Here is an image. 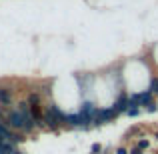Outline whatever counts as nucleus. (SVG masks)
Instances as JSON below:
<instances>
[{
  "label": "nucleus",
  "instance_id": "nucleus-2",
  "mask_svg": "<svg viewBox=\"0 0 158 154\" xmlns=\"http://www.w3.org/2000/svg\"><path fill=\"white\" fill-rule=\"evenodd\" d=\"M4 122H6L8 126L12 128V130H16V132H24L26 136H32V134L36 132L34 128L28 126V122H26V118H24V114L14 106V104H12V108H8V110H6Z\"/></svg>",
  "mask_w": 158,
  "mask_h": 154
},
{
  "label": "nucleus",
  "instance_id": "nucleus-11",
  "mask_svg": "<svg viewBox=\"0 0 158 154\" xmlns=\"http://www.w3.org/2000/svg\"><path fill=\"white\" fill-rule=\"evenodd\" d=\"M102 152H104V146H102V144L94 142L92 146H90V154H102Z\"/></svg>",
  "mask_w": 158,
  "mask_h": 154
},
{
  "label": "nucleus",
  "instance_id": "nucleus-1",
  "mask_svg": "<svg viewBox=\"0 0 158 154\" xmlns=\"http://www.w3.org/2000/svg\"><path fill=\"white\" fill-rule=\"evenodd\" d=\"M64 116H66V110L56 100L44 102V126H46L48 132L58 134L64 128Z\"/></svg>",
  "mask_w": 158,
  "mask_h": 154
},
{
  "label": "nucleus",
  "instance_id": "nucleus-5",
  "mask_svg": "<svg viewBox=\"0 0 158 154\" xmlns=\"http://www.w3.org/2000/svg\"><path fill=\"white\" fill-rule=\"evenodd\" d=\"M14 102V88L8 84H0V108L8 110V108H12Z\"/></svg>",
  "mask_w": 158,
  "mask_h": 154
},
{
  "label": "nucleus",
  "instance_id": "nucleus-6",
  "mask_svg": "<svg viewBox=\"0 0 158 154\" xmlns=\"http://www.w3.org/2000/svg\"><path fill=\"white\" fill-rule=\"evenodd\" d=\"M24 98H26V102L30 104V106H40V104H44V102H46L38 86H36V88H30V90L26 92V96H24Z\"/></svg>",
  "mask_w": 158,
  "mask_h": 154
},
{
  "label": "nucleus",
  "instance_id": "nucleus-10",
  "mask_svg": "<svg viewBox=\"0 0 158 154\" xmlns=\"http://www.w3.org/2000/svg\"><path fill=\"white\" fill-rule=\"evenodd\" d=\"M142 108H140V106H128V110H126V116H128V118H138V116L140 114H142Z\"/></svg>",
  "mask_w": 158,
  "mask_h": 154
},
{
  "label": "nucleus",
  "instance_id": "nucleus-4",
  "mask_svg": "<svg viewBox=\"0 0 158 154\" xmlns=\"http://www.w3.org/2000/svg\"><path fill=\"white\" fill-rule=\"evenodd\" d=\"M118 116L120 114L114 110L112 104H108V106H98L96 114H94V120H92V128H100V126H106V124H112Z\"/></svg>",
  "mask_w": 158,
  "mask_h": 154
},
{
  "label": "nucleus",
  "instance_id": "nucleus-16",
  "mask_svg": "<svg viewBox=\"0 0 158 154\" xmlns=\"http://www.w3.org/2000/svg\"><path fill=\"white\" fill-rule=\"evenodd\" d=\"M4 116H6V110H2V108H0V122H4Z\"/></svg>",
  "mask_w": 158,
  "mask_h": 154
},
{
  "label": "nucleus",
  "instance_id": "nucleus-17",
  "mask_svg": "<svg viewBox=\"0 0 158 154\" xmlns=\"http://www.w3.org/2000/svg\"><path fill=\"white\" fill-rule=\"evenodd\" d=\"M154 140L158 142V130H154Z\"/></svg>",
  "mask_w": 158,
  "mask_h": 154
},
{
  "label": "nucleus",
  "instance_id": "nucleus-13",
  "mask_svg": "<svg viewBox=\"0 0 158 154\" xmlns=\"http://www.w3.org/2000/svg\"><path fill=\"white\" fill-rule=\"evenodd\" d=\"M114 154H130V148H128L126 144H120V146L114 148Z\"/></svg>",
  "mask_w": 158,
  "mask_h": 154
},
{
  "label": "nucleus",
  "instance_id": "nucleus-12",
  "mask_svg": "<svg viewBox=\"0 0 158 154\" xmlns=\"http://www.w3.org/2000/svg\"><path fill=\"white\" fill-rule=\"evenodd\" d=\"M144 112H148V114H154V112H158V100L154 102H150L146 108H144Z\"/></svg>",
  "mask_w": 158,
  "mask_h": 154
},
{
  "label": "nucleus",
  "instance_id": "nucleus-14",
  "mask_svg": "<svg viewBox=\"0 0 158 154\" xmlns=\"http://www.w3.org/2000/svg\"><path fill=\"white\" fill-rule=\"evenodd\" d=\"M130 154H144V150H140L136 144H132V146H130Z\"/></svg>",
  "mask_w": 158,
  "mask_h": 154
},
{
  "label": "nucleus",
  "instance_id": "nucleus-7",
  "mask_svg": "<svg viewBox=\"0 0 158 154\" xmlns=\"http://www.w3.org/2000/svg\"><path fill=\"white\" fill-rule=\"evenodd\" d=\"M110 104L114 106V110L118 112V114H126V110H128V92L118 94V96H116Z\"/></svg>",
  "mask_w": 158,
  "mask_h": 154
},
{
  "label": "nucleus",
  "instance_id": "nucleus-9",
  "mask_svg": "<svg viewBox=\"0 0 158 154\" xmlns=\"http://www.w3.org/2000/svg\"><path fill=\"white\" fill-rule=\"evenodd\" d=\"M134 144L140 148V150H144V152L150 148V140H148L146 136H140V138H136V142H134Z\"/></svg>",
  "mask_w": 158,
  "mask_h": 154
},
{
  "label": "nucleus",
  "instance_id": "nucleus-3",
  "mask_svg": "<svg viewBox=\"0 0 158 154\" xmlns=\"http://www.w3.org/2000/svg\"><path fill=\"white\" fill-rule=\"evenodd\" d=\"M96 80H98V76L94 72H78V74H74V84H76V90H78V94H80V100L90 98Z\"/></svg>",
  "mask_w": 158,
  "mask_h": 154
},
{
  "label": "nucleus",
  "instance_id": "nucleus-8",
  "mask_svg": "<svg viewBox=\"0 0 158 154\" xmlns=\"http://www.w3.org/2000/svg\"><path fill=\"white\" fill-rule=\"evenodd\" d=\"M148 90L152 92V96L158 100V74H152L150 82H148Z\"/></svg>",
  "mask_w": 158,
  "mask_h": 154
},
{
  "label": "nucleus",
  "instance_id": "nucleus-18",
  "mask_svg": "<svg viewBox=\"0 0 158 154\" xmlns=\"http://www.w3.org/2000/svg\"><path fill=\"white\" fill-rule=\"evenodd\" d=\"M152 154H158V152H152Z\"/></svg>",
  "mask_w": 158,
  "mask_h": 154
},
{
  "label": "nucleus",
  "instance_id": "nucleus-15",
  "mask_svg": "<svg viewBox=\"0 0 158 154\" xmlns=\"http://www.w3.org/2000/svg\"><path fill=\"white\" fill-rule=\"evenodd\" d=\"M112 152H114V148H112V146H106V148H104V152H102V154H112Z\"/></svg>",
  "mask_w": 158,
  "mask_h": 154
}]
</instances>
